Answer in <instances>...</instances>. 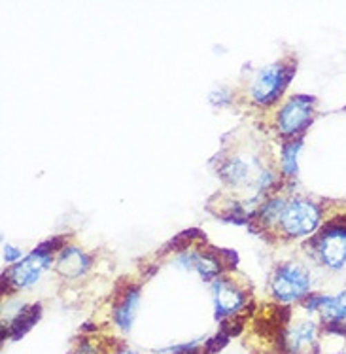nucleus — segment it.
<instances>
[{
	"instance_id": "ddd939ff",
	"label": "nucleus",
	"mask_w": 346,
	"mask_h": 354,
	"mask_svg": "<svg viewBox=\"0 0 346 354\" xmlns=\"http://www.w3.org/2000/svg\"><path fill=\"white\" fill-rule=\"evenodd\" d=\"M250 163H246L244 159L235 158L231 159L229 163L222 169V176L225 180L231 182V184H240V182H246V178H250Z\"/></svg>"
},
{
	"instance_id": "20e7f679",
	"label": "nucleus",
	"mask_w": 346,
	"mask_h": 354,
	"mask_svg": "<svg viewBox=\"0 0 346 354\" xmlns=\"http://www.w3.org/2000/svg\"><path fill=\"white\" fill-rule=\"evenodd\" d=\"M305 307L310 313H318L327 328L335 332L346 330V290L337 296H318L307 299Z\"/></svg>"
},
{
	"instance_id": "9b49d317",
	"label": "nucleus",
	"mask_w": 346,
	"mask_h": 354,
	"mask_svg": "<svg viewBox=\"0 0 346 354\" xmlns=\"http://www.w3.org/2000/svg\"><path fill=\"white\" fill-rule=\"evenodd\" d=\"M87 266H89V258L76 246H68L59 254L57 271L61 275L68 277V279L81 275L87 269Z\"/></svg>"
},
{
	"instance_id": "7ed1b4c3",
	"label": "nucleus",
	"mask_w": 346,
	"mask_h": 354,
	"mask_svg": "<svg viewBox=\"0 0 346 354\" xmlns=\"http://www.w3.org/2000/svg\"><path fill=\"white\" fill-rule=\"evenodd\" d=\"M288 82V71L280 63H273L261 68L252 84V99L260 104L273 102Z\"/></svg>"
},
{
	"instance_id": "f8f14e48",
	"label": "nucleus",
	"mask_w": 346,
	"mask_h": 354,
	"mask_svg": "<svg viewBox=\"0 0 346 354\" xmlns=\"http://www.w3.org/2000/svg\"><path fill=\"white\" fill-rule=\"evenodd\" d=\"M184 268L195 269L197 273L204 279H210V277H216L218 271H220V266H218V260H214L212 256H206V254L199 252H189L186 256L178 258Z\"/></svg>"
},
{
	"instance_id": "f03ea898",
	"label": "nucleus",
	"mask_w": 346,
	"mask_h": 354,
	"mask_svg": "<svg viewBox=\"0 0 346 354\" xmlns=\"http://www.w3.org/2000/svg\"><path fill=\"white\" fill-rule=\"evenodd\" d=\"M318 222H320V209L307 199L286 203L280 216L284 232L294 237H301V235H309L310 232H314Z\"/></svg>"
},
{
	"instance_id": "6e6552de",
	"label": "nucleus",
	"mask_w": 346,
	"mask_h": 354,
	"mask_svg": "<svg viewBox=\"0 0 346 354\" xmlns=\"http://www.w3.org/2000/svg\"><path fill=\"white\" fill-rule=\"evenodd\" d=\"M312 118V99L309 97H294L284 104L278 114V129L284 135H296L310 123Z\"/></svg>"
},
{
	"instance_id": "423d86ee",
	"label": "nucleus",
	"mask_w": 346,
	"mask_h": 354,
	"mask_svg": "<svg viewBox=\"0 0 346 354\" xmlns=\"http://www.w3.org/2000/svg\"><path fill=\"white\" fill-rule=\"evenodd\" d=\"M318 256L329 269H340L346 263V227H327L316 243Z\"/></svg>"
},
{
	"instance_id": "dca6fc26",
	"label": "nucleus",
	"mask_w": 346,
	"mask_h": 354,
	"mask_svg": "<svg viewBox=\"0 0 346 354\" xmlns=\"http://www.w3.org/2000/svg\"><path fill=\"white\" fill-rule=\"evenodd\" d=\"M4 258H6L8 261H15L17 258H21V252H19L17 248H14L12 245H6L4 246Z\"/></svg>"
},
{
	"instance_id": "f3484780",
	"label": "nucleus",
	"mask_w": 346,
	"mask_h": 354,
	"mask_svg": "<svg viewBox=\"0 0 346 354\" xmlns=\"http://www.w3.org/2000/svg\"><path fill=\"white\" fill-rule=\"evenodd\" d=\"M114 354H140V353H137V351H133V348L129 347H119Z\"/></svg>"
},
{
	"instance_id": "f257e3e1",
	"label": "nucleus",
	"mask_w": 346,
	"mask_h": 354,
	"mask_svg": "<svg viewBox=\"0 0 346 354\" xmlns=\"http://www.w3.org/2000/svg\"><path fill=\"white\" fill-rule=\"evenodd\" d=\"M310 275L309 271L297 263H286L276 269L273 279V292L278 301L291 304L297 301L309 292Z\"/></svg>"
},
{
	"instance_id": "1a4fd4ad",
	"label": "nucleus",
	"mask_w": 346,
	"mask_h": 354,
	"mask_svg": "<svg viewBox=\"0 0 346 354\" xmlns=\"http://www.w3.org/2000/svg\"><path fill=\"white\" fill-rule=\"evenodd\" d=\"M214 305H216V318H229L244 307V296L231 282L216 281Z\"/></svg>"
},
{
	"instance_id": "9d476101",
	"label": "nucleus",
	"mask_w": 346,
	"mask_h": 354,
	"mask_svg": "<svg viewBox=\"0 0 346 354\" xmlns=\"http://www.w3.org/2000/svg\"><path fill=\"white\" fill-rule=\"evenodd\" d=\"M138 301H140V290L131 288L115 307L114 322L122 332H129L133 328V322H135V317H137Z\"/></svg>"
},
{
	"instance_id": "39448f33",
	"label": "nucleus",
	"mask_w": 346,
	"mask_h": 354,
	"mask_svg": "<svg viewBox=\"0 0 346 354\" xmlns=\"http://www.w3.org/2000/svg\"><path fill=\"white\" fill-rule=\"evenodd\" d=\"M318 345V326L314 320H301L282 332V351L288 354H310Z\"/></svg>"
},
{
	"instance_id": "4468645a",
	"label": "nucleus",
	"mask_w": 346,
	"mask_h": 354,
	"mask_svg": "<svg viewBox=\"0 0 346 354\" xmlns=\"http://www.w3.org/2000/svg\"><path fill=\"white\" fill-rule=\"evenodd\" d=\"M37 307H27L19 317L14 318V322H12V333H14V337H21V335H25V332L29 330L30 326L37 322Z\"/></svg>"
},
{
	"instance_id": "0eeeda50",
	"label": "nucleus",
	"mask_w": 346,
	"mask_h": 354,
	"mask_svg": "<svg viewBox=\"0 0 346 354\" xmlns=\"http://www.w3.org/2000/svg\"><path fill=\"white\" fill-rule=\"evenodd\" d=\"M51 254L46 248H38L35 252L23 258L21 261H17L14 268L10 269V282L14 284L15 288H25L30 286L42 277L44 269L50 266Z\"/></svg>"
},
{
	"instance_id": "2eb2a0df",
	"label": "nucleus",
	"mask_w": 346,
	"mask_h": 354,
	"mask_svg": "<svg viewBox=\"0 0 346 354\" xmlns=\"http://www.w3.org/2000/svg\"><path fill=\"white\" fill-rule=\"evenodd\" d=\"M301 142L299 140H291L288 145L284 146V152H282V169L286 174H294L297 171V150H299Z\"/></svg>"
}]
</instances>
